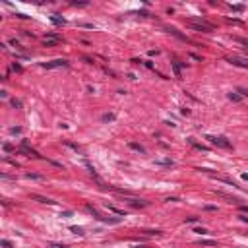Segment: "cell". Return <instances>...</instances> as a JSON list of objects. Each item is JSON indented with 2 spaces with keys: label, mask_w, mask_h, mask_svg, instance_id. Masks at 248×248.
<instances>
[{
  "label": "cell",
  "mask_w": 248,
  "mask_h": 248,
  "mask_svg": "<svg viewBox=\"0 0 248 248\" xmlns=\"http://www.w3.org/2000/svg\"><path fill=\"white\" fill-rule=\"evenodd\" d=\"M188 25L192 27V29H196V31H204V33L213 31V25H211V23H208L205 19H196V18H192V19H188Z\"/></svg>",
  "instance_id": "cell-1"
},
{
  "label": "cell",
  "mask_w": 248,
  "mask_h": 248,
  "mask_svg": "<svg viewBox=\"0 0 248 248\" xmlns=\"http://www.w3.org/2000/svg\"><path fill=\"white\" fill-rule=\"evenodd\" d=\"M208 140H209V143H213L217 147H225V149L231 147V142L227 138H223V136H208Z\"/></svg>",
  "instance_id": "cell-2"
},
{
  "label": "cell",
  "mask_w": 248,
  "mask_h": 248,
  "mask_svg": "<svg viewBox=\"0 0 248 248\" xmlns=\"http://www.w3.org/2000/svg\"><path fill=\"white\" fill-rule=\"evenodd\" d=\"M66 66H68V60H64V58H56V60H51V62H43V68H47V70L66 68Z\"/></svg>",
  "instance_id": "cell-3"
},
{
  "label": "cell",
  "mask_w": 248,
  "mask_h": 248,
  "mask_svg": "<svg viewBox=\"0 0 248 248\" xmlns=\"http://www.w3.org/2000/svg\"><path fill=\"white\" fill-rule=\"evenodd\" d=\"M124 198V202H126L128 205H132V208H146L147 205V202L146 200H140V198H132L130 194L128 196H122Z\"/></svg>",
  "instance_id": "cell-4"
},
{
  "label": "cell",
  "mask_w": 248,
  "mask_h": 248,
  "mask_svg": "<svg viewBox=\"0 0 248 248\" xmlns=\"http://www.w3.org/2000/svg\"><path fill=\"white\" fill-rule=\"evenodd\" d=\"M58 43H60V37H56V35L45 37V45H47V47H52V45H58Z\"/></svg>",
  "instance_id": "cell-5"
},
{
  "label": "cell",
  "mask_w": 248,
  "mask_h": 248,
  "mask_svg": "<svg viewBox=\"0 0 248 248\" xmlns=\"http://www.w3.org/2000/svg\"><path fill=\"white\" fill-rule=\"evenodd\" d=\"M22 151H23V153H27V157H39V153H37L35 149H31V147H27V143H25V142L22 143Z\"/></svg>",
  "instance_id": "cell-6"
},
{
  "label": "cell",
  "mask_w": 248,
  "mask_h": 248,
  "mask_svg": "<svg viewBox=\"0 0 248 248\" xmlns=\"http://www.w3.org/2000/svg\"><path fill=\"white\" fill-rule=\"evenodd\" d=\"M33 200H37V202H41V204H56L55 200H51V198H45V196H39V194H33Z\"/></svg>",
  "instance_id": "cell-7"
},
{
  "label": "cell",
  "mask_w": 248,
  "mask_h": 248,
  "mask_svg": "<svg viewBox=\"0 0 248 248\" xmlns=\"http://www.w3.org/2000/svg\"><path fill=\"white\" fill-rule=\"evenodd\" d=\"M229 62L235 66H241V68H248V60H242V58H229Z\"/></svg>",
  "instance_id": "cell-8"
},
{
  "label": "cell",
  "mask_w": 248,
  "mask_h": 248,
  "mask_svg": "<svg viewBox=\"0 0 248 248\" xmlns=\"http://www.w3.org/2000/svg\"><path fill=\"white\" fill-rule=\"evenodd\" d=\"M167 31L171 33V35H175V37H179V39H182V41H188V37L182 35V33H179V31L175 29V27H167Z\"/></svg>",
  "instance_id": "cell-9"
},
{
  "label": "cell",
  "mask_w": 248,
  "mask_h": 248,
  "mask_svg": "<svg viewBox=\"0 0 248 248\" xmlns=\"http://www.w3.org/2000/svg\"><path fill=\"white\" fill-rule=\"evenodd\" d=\"M171 64H173V68H175V76L180 78V64H179V60H173Z\"/></svg>",
  "instance_id": "cell-10"
},
{
  "label": "cell",
  "mask_w": 248,
  "mask_h": 248,
  "mask_svg": "<svg viewBox=\"0 0 248 248\" xmlns=\"http://www.w3.org/2000/svg\"><path fill=\"white\" fill-rule=\"evenodd\" d=\"M130 147L132 149H136V151H140V153H146V149H143L140 143H134V142H130Z\"/></svg>",
  "instance_id": "cell-11"
},
{
  "label": "cell",
  "mask_w": 248,
  "mask_h": 248,
  "mask_svg": "<svg viewBox=\"0 0 248 248\" xmlns=\"http://www.w3.org/2000/svg\"><path fill=\"white\" fill-rule=\"evenodd\" d=\"M107 209H109V211H113V213H117V215H124L122 209H117L114 205H109V204H107Z\"/></svg>",
  "instance_id": "cell-12"
},
{
  "label": "cell",
  "mask_w": 248,
  "mask_h": 248,
  "mask_svg": "<svg viewBox=\"0 0 248 248\" xmlns=\"http://www.w3.org/2000/svg\"><path fill=\"white\" fill-rule=\"evenodd\" d=\"M70 231L76 233V235H84V229H81V227H70Z\"/></svg>",
  "instance_id": "cell-13"
},
{
  "label": "cell",
  "mask_w": 248,
  "mask_h": 248,
  "mask_svg": "<svg viewBox=\"0 0 248 248\" xmlns=\"http://www.w3.org/2000/svg\"><path fill=\"white\" fill-rule=\"evenodd\" d=\"M200 244H204V246H215L217 242L215 241H200Z\"/></svg>",
  "instance_id": "cell-14"
},
{
  "label": "cell",
  "mask_w": 248,
  "mask_h": 248,
  "mask_svg": "<svg viewBox=\"0 0 248 248\" xmlns=\"http://www.w3.org/2000/svg\"><path fill=\"white\" fill-rule=\"evenodd\" d=\"M229 99H231V101H241V95H237V93H229Z\"/></svg>",
  "instance_id": "cell-15"
},
{
  "label": "cell",
  "mask_w": 248,
  "mask_h": 248,
  "mask_svg": "<svg viewBox=\"0 0 248 248\" xmlns=\"http://www.w3.org/2000/svg\"><path fill=\"white\" fill-rule=\"evenodd\" d=\"M157 163H159V165H175L171 159H161V161H157Z\"/></svg>",
  "instance_id": "cell-16"
},
{
  "label": "cell",
  "mask_w": 248,
  "mask_h": 248,
  "mask_svg": "<svg viewBox=\"0 0 248 248\" xmlns=\"http://www.w3.org/2000/svg\"><path fill=\"white\" fill-rule=\"evenodd\" d=\"M194 233H198V235H208V231L202 229V227H198V229H194Z\"/></svg>",
  "instance_id": "cell-17"
},
{
  "label": "cell",
  "mask_w": 248,
  "mask_h": 248,
  "mask_svg": "<svg viewBox=\"0 0 248 248\" xmlns=\"http://www.w3.org/2000/svg\"><path fill=\"white\" fill-rule=\"evenodd\" d=\"M103 120H105V122H109V120H114V114H105V117H103Z\"/></svg>",
  "instance_id": "cell-18"
},
{
  "label": "cell",
  "mask_w": 248,
  "mask_h": 248,
  "mask_svg": "<svg viewBox=\"0 0 248 248\" xmlns=\"http://www.w3.org/2000/svg\"><path fill=\"white\" fill-rule=\"evenodd\" d=\"M238 93H241L242 97H248V89H242V87H238Z\"/></svg>",
  "instance_id": "cell-19"
},
{
  "label": "cell",
  "mask_w": 248,
  "mask_h": 248,
  "mask_svg": "<svg viewBox=\"0 0 248 248\" xmlns=\"http://www.w3.org/2000/svg\"><path fill=\"white\" fill-rule=\"evenodd\" d=\"M12 105H14L16 109H22V103H19V101H16V99H12Z\"/></svg>",
  "instance_id": "cell-20"
},
{
  "label": "cell",
  "mask_w": 248,
  "mask_h": 248,
  "mask_svg": "<svg viewBox=\"0 0 248 248\" xmlns=\"http://www.w3.org/2000/svg\"><path fill=\"white\" fill-rule=\"evenodd\" d=\"M19 132H22L19 128H10V134H19Z\"/></svg>",
  "instance_id": "cell-21"
},
{
  "label": "cell",
  "mask_w": 248,
  "mask_h": 248,
  "mask_svg": "<svg viewBox=\"0 0 248 248\" xmlns=\"http://www.w3.org/2000/svg\"><path fill=\"white\" fill-rule=\"evenodd\" d=\"M186 221H188V223H196L198 217H186Z\"/></svg>",
  "instance_id": "cell-22"
},
{
  "label": "cell",
  "mask_w": 248,
  "mask_h": 248,
  "mask_svg": "<svg viewBox=\"0 0 248 248\" xmlns=\"http://www.w3.org/2000/svg\"><path fill=\"white\" fill-rule=\"evenodd\" d=\"M238 43H242V45L246 47V51H248V41H246V39H238Z\"/></svg>",
  "instance_id": "cell-23"
},
{
  "label": "cell",
  "mask_w": 248,
  "mask_h": 248,
  "mask_svg": "<svg viewBox=\"0 0 248 248\" xmlns=\"http://www.w3.org/2000/svg\"><path fill=\"white\" fill-rule=\"evenodd\" d=\"M12 68L18 70V72H22V66H19V64H12Z\"/></svg>",
  "instance_id": "cell-24"
},
{
  "label": "cell",
  "mask_w": 248,
  "mask_h": 248,
  "mask_svg": "<svg viewBox=\"0 0 248 248\" xmlns=\"http://www.w3.org/2000/svg\"><path fill=\"white\" fill-rule=\"evenodd\" d=\"M72 215V211H64V213H60V217H70Z\"/></svg>",
  "instance_id": "cell-25"
},
{
  "label": "cell",
  "mask_w": 248,
  "mask_h": 248,
  "mask_svg": "<svg viewBox=\"0 0 248 248\" xmlns=\"http://www.w3.org/2000/svg\"><path fill=\"white\" fill-rule=\"evenodd\" d=\"M2 246H6V248H12V244L8 241H2Z\"/></svg>",
  "instance_id": "cell-26"
},
{
  "label": "cell",
  "mask_w": 248,
  "mask_h": 248,
  "mask_svg": "<svg viewBox=\"0 0 248 248\" xmlns=\"http://www.w3.org/2000/svg\"><path fill=\"white\" fill-rule=\"evenodd\" d=\"M55 248H68V246H62V244H52Z\"/></svg>",
  "instance_id": "cell-27"
},
{
  "label": "cell",
  "mask_w": 248,
  "mask_h": 248,
  "mask_svg": "<svg viewBox=\"0 0 248 248\" xmlns=\"http://www.w3.org/2000/svg\"><path fill=\"white\" fill-rule=\"evenodd\" d=\"M241 211H248V208L246 205H241Z\"/></svg>",
  "instance_id": "cell-28"
},
{
  "label": "cell",
  "mask_w": 248,
  "mask_h": 248,
  "mask_svg": "<svg viewBox=\"0 0 248 248\" xmlns=\"http://www.w3.org/2000/svg\"><path fill=\"white\" fill-rule=\"evenodd\" d=\"M136 248H149V246H143V244H140V246H136Z\"/></svg>",
  "instance_id": "cell-29"
},
{
  "label": "cell",
  "mask_w": 248,
  "mask_h": 248,
  "mask_svg": "<svg viewBox=\"0 0 248 248\" xmlns=\"http://www.w3.org/2000/svg\"><path fill=\"white\" fill-rule=\"evenodd\" d=\"M242 179H244V180H248V175H242Z\"/></svg>",
  "instance_id": "cell-30"
}]
</instances>
